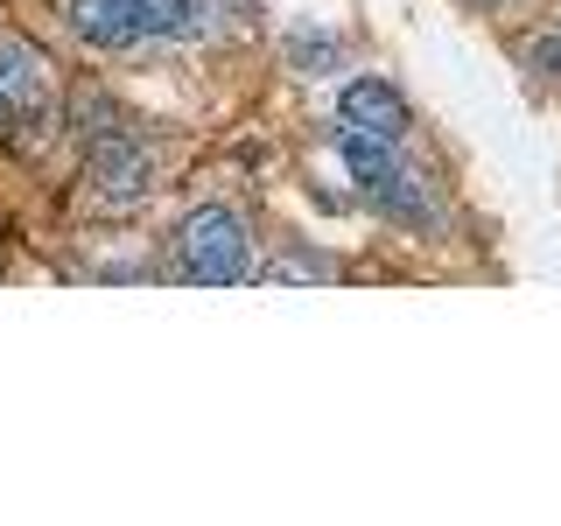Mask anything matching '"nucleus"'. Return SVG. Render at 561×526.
<instances>
[{
	"instance_id": "obj_1",
	"label": "nucleus",
	"mask_w": 561,
	"mask_h": 526,
	"mask_svg": "<svg viewBox=\"0 0 561 526\" xmlns=\"http://www.w3.org/2000/svg\"><path fill=\"white\" fill-rule=\"evenodd\" d=\"M175 267L197 288H239V281H253V232H245V218L225 204L190 210L183 232H175Z\"/></svg>"
},
{
	"instance_id": "obj_2",
	"label": "nucleus",
	"mask_w": 561,
	"mask_h": 526,
	"mask_svg": "<svg viewBox=\"0 0 561 526\" xmlns=\"http://www.w3.org/2000/svg\"><path fill=\"white\" fill-rule=\"evenodd\" d=\"M84 183H92L99 210H134L154 197V155L134 134H105L92 148V162H84Z\"/></svg>"
},
{
	"instance_id": "obj_3",
	"label": "nucleus",
	"mask_w": 561,
	"mask_h": 526,
	"mask_svg": "<svg viewBox=\"0 0 561 526\" xmlns=\"http://www.w3.org/2000/svg\"><path fill=\"white\" fill-rule=\"evenodd\" d=\"M49 99H57L49 57L35 43H22V35H0V113H8L14 127H43Z\"/></svg>"
},
{
	"instance_id": "obj_4",
	"label": "nucleus",
	"mask_w": 561,
	"mask_h": 526,
	"mask_svg": "<svg viewBox=\"0 0 561 526\" xmlns=\"http://www.w3.org/2000/svg\"><path fill=\"white\" fill-rule=\"evenodd\" d=\"M358 190H365V204L379 210V218H393V225H414V232H435V204H428V183L421 175H408L400 162H386L373 175H358Z\"/></svg>"
},
{
	"instance_id": "obj_5",
	"label": "nucleus",
	"mask_w": 561,
	"mask_h": 526,
	"mask_svg": "<svg viewBox=\"0 0 561 526\" xmlns=\"http://www.w3.org/2000/svg\"><path fill=\"white\" fill-rule=\"evenodd\" d=\"M337 113H344V127H358L373 140H393V148H400V134H408V105H400V92L386 78H351Z\"/></svg>"
},
{
	"instance_id": "obj_6",
	"label": "nucleus",
	"mask_w": 561,
	"mask_h": 526,
	"mask_svg": "<svg viewBox=\"0 0 561 526\" xmlns=\"http://www.w3.org/2000/svg\"><path fill=\"white\" fill-rule=\"evenodd\" d=\"M70 28H78V43H92V49H134L140 43L127 0H70Z\"/></svg>"
},
{
	"instance_id": "obj_7",
	"label": "nucleus",
	"mask_w": 561,
	"mask_h": 526,
	"mask_svg": "<svg viewBox=\"0 0 561 526\" xmlns=\"http://www.w3.org/2000/svg\"><path fill=\"white\" fill-rule=\"evenodd\" d=\"M134 8V28L154 35V43H190L204 35V0H127Z\"/></svg>"
},
{
	"instance_id": "obj_8",
	"label": "nucleus",
	"mask_w": 561,
	"mask_h": 526,
	"mask_svg": "<svg viewBox=\"0 0 561 526\" xmlns=\"http://www.w3.org/2000/svg\"><path fill=\"white\" fill-rule=\"evenodd\" d=\"M526 70H534L540 84H561V22H554V28H540L534 43H526Z\"/></svg>"
},
{
	"instance_id": "obj_9",
	"label": "nucleus",
	"mask_w": 561,
	"mask_h": 526,
	"mask_svg": "<svg viewBox=\"0 0 561 526\" xmlns=\"http://www.w3.org/2000/svg\"><path fill=\"white\" fill-rule=\"evenodd\" d=\"M267 281H330V260H316V253H280Z\"/></svg>"
},
{
	"instance_id": "obj_10",
	"label": "nucleus",
	"mask_w": 561,
	"mask_h": 526,
	"mask_svg": "<svg viewBox=\"0 0 561 526\" xmlns=\"http://www.w3.org/2000/svg\"><path fill=\"white\" fill-rule=\"evenodd\" d=\"M295 57H302L309 78H316V64H337V49H330V43H295Z\"/></svg>"
},
{
	"instance_id": "obj_11",
	"label": "nucleus",
	"mask_w": 561,
	"mask_h": 526,
	"mask_svg": "<svg viewBox=\"0 0 561 526\" xmlns=\"http://www.w3.org/2000/svg\"><path fill=\"white\" fill-rule=\"evenodd\" d=\"M478 8H505V0H478Z\"/></svg>"
}]
</instances>
